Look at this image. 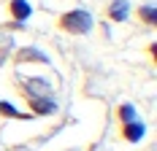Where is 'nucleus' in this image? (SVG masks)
Returning a JSON list of instances; mask_svg holds the SVG:
<instances>
[{"label": "nucleus", "mask_w": 157, "mask_h": 151, "mask_svg": "<svg viewBox=\"0 0 157 151\" xmlns=\"http://www.w3.org/2000/svg\"><path fill=\"white\" fill-rule=\"evenodd\" d=\"M60 27L65 32H73V35H84V32H90V27H92V16L87 14V11H68L60 19Z\"/></svg>", "instance_id": "nucleus-1"}, {"label": "nucleus", "mask_w": 157, "mask_h": 151, "mask_svg": "<svg viewBox=\"0 0 157 151\" xmlns=\"http://www.w3.org/2000/svg\"><path fill=\"white\" fill-rule=\"evenodd\" d=\"M27 103H30V108L35 111V113H41V116H46V113H54L57 111V105H54V100H49V97H27Z\"/></svg>", "instance_id": "nucleus-2"}, {"label": "nucleus", "mask_w": 157, "mask_h": 151, "mask_svg": "<svg viewBox=\"0 0 157 151\" xmlns=\"http://www.w3.org/2000/svg\"><path fill=\"white\" fill-rule=\"evenodd\" d=\"M8 8H11V16H14L16 22H25V19L30 16V11H33L27 0H11V3H8Z\"/></svg>", "instance_id": "nucleus-3"}, {"label": "nucleus", "mask_w": 157, "mask_h": 151, "mask_svg": "<svg viewBox=\"0 0 157 151\" xmlns=\"http://www.w3.org/2000/svg\"><path fill=\"white\" fill-rule=\"evenodd\" d=\"M144 138V124L141 121H125V140H130V143H136V140H141Z\"/></svg>", "instance_id": "nucleus-4"}, {"label": "nucleus", "mask_w": 157, "mask_h": 151, "mask_svg": "<svg viewBox=\"0 0 157 151\" xmlns=\"http://www.w3.org/2000/svg\"><path fill=\"white\" fill-rule=\"evenodd\" d=\"M109 16H111V19H117V22H125V19H127V3H125V0H117V3L109 8Z\"/></svg>", "instance_id": "nucleus-5"}, {"label": "nucleus", "mask_w": 157, "mask_h": 151, "mask_svg": "<svg viewBox=\"0 0 157 151\" xmlns=\"http://www.w3.org/2000/svg\"><path fill=\"white\" fill-rule=\"evenodd\" d=\"M25 87H33V94L27 92V97H41V94H46V92H49V84H46V81H41V78H30Z\"/></svg>", "instance_id": "nucleus-6"}, {"label": "nucleus", "mask_w": 157, "mask_h": 151, "mask_svg": "<svg viewBox=\"0 0 157 151\" xmlns=\"http://www.w3.org/2000/svg\"><path fill=\"white\" fill-rule=\"evenodd\" d=\"M19 62H25V60H38V62H46V57L41 54V51H35V49H25V51H19V57H16Z\"/></svg>", "instance_id": "nucleus-7"}, {"label": "nucleus", "mask_w": 157, "mask_h": 151, "mask_svg": "<svg viewBox=\"0 0 157 151\" xmlns=\"http://www.w3.org/2000/svg\"><path fill=\"white\" fill-rule=\"evenodd\" d=\"M138 16H141V19L146 22V24H155V22H157V14H155V8H152V6L141 8V11H138Z\"/></svg>", "instance_id": "nucleus-8"}, {"label": "nucleus", "mask_w": 157, "mask_h": 151, "mask_svg": "<svg viewBox=\"0 0 157 151\" xmlns=\"http://www.w3.org/2000/svg\"><path fill=\"white\" fill-rule=\"evenodd\" d=\"M119 119H122V121H133V119H136V108L130 105V103H125V105L119 108Z\"/></svg>", "instance_id": "nucleus-9"}, {"label": "nucleus", "mask_w": 157, "mask_h": 151, "mask_svg": "<svg viewBox=\"0 0 157 151\" xmlns=\"http://www.w3.org/2000/svg\"><path fill=\"white\" fill-rule=\"evenodd\" d=\"M0 113H3V116H14V119H25V116H22L14 105H8V103H0Z\"/></svg>", "instance_id": "nucleus-10"}]
</instances>
